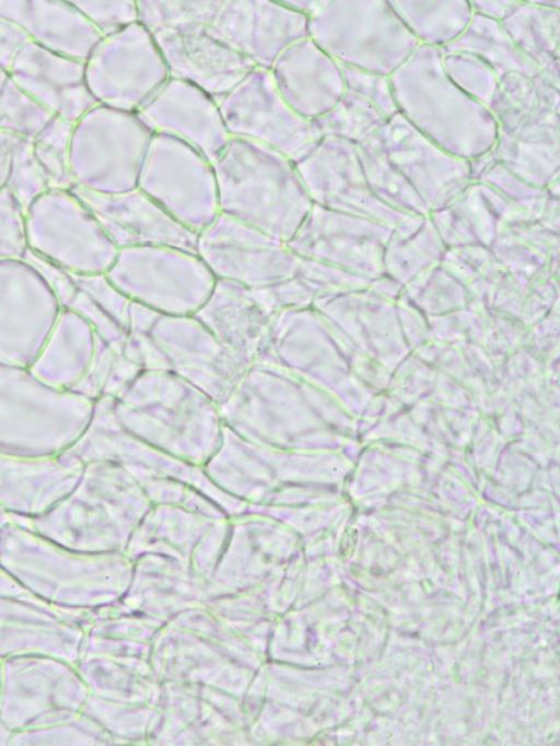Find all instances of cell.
Wrapping results in <instances>:
<instances>
[{
    "instance_id": "obj_1",
    "label": "cell",
    "mask_w": 560,
    "mask_h": 746,
    "mask_svg": "<svg viewBox=\"0 0 560 746\" xmlns=\"http://www.w3.org/2000/svg\"><path fill=\"white\" fill-rule=\"evenodd\" d=\"M212 165L220 213L280 241L295 234L313 206L295 163L271 148L231 138Z\"/></svg>"
},
{
    "instance_id": "obj_2",
    "label": "cell",
    "mask_w": 560,
    "mask_h": 746,
    "mask_svg": "<svg viewBox=\"0 0 560 746\" xmlns=\"http://www.w3.org/2000/svg\"><path fill=\"white\" fill-rule=\"evenodd\" d=\"M132 305L126 351L139 366L174 368L176 376L211 397L230 395L246 366L194 315H163Z\"/></svg>"
},
{
    "instance_id": "obj_3",
    "label": "cell",
    "mask_w": 560,
    "mask_h": 746,
    "mask_svg": "<svg viewBox=\"0 0 560 746\" xmlns=\"http://www.w3.org/2000/svg\"><path fill=\"white\" fill-rule=\"evenodd\" d=\"M94 401L52 387L27 368L0 364V453L51 456L82 434Z\"/></svg>"
},
{
    "instance_id": "obj_4",
    "label": "cell",
    "mask_w": 560,
    "mask_h": 746,
    "mask_svg": "<svg viewBox=\"0 0 560 746\" xmlns=\"http://www.w3.org/2000/svg\"><path fill=\"white\" fill-rule=\"evenodd\" d=\"M105 275L132 302L175 316L194 315L217 280L196 253L168 246L119 249Z\"/></svg>"
},
{
    "instance_id": "obj_5",
    "label": "cell",
    "mask_w": 560,
    "mask_h": 746,
    "mask_svg": "<svg viewBox=\"0 0 560 746\" xmlns=\"http://www.w3.org/2000/svg\"><path fill=\"white\" fill-rule=\"evenodd\" d=\"M28 250L73 275L105 273L118 249L82 200L49 189L26 210Z\"/></svg>"
},
{
    "instance_id": "obj_6",
    "label": "cell",
    "mask_w": 560,
    "mask_h": 746,
    "mask_svg": "<svg viewBox=\"0 0 560 746\" xmlns=\"http://www.w3.org/2000/svg\"><path fill=\"white\" fill-rule=\"evenodd\" d=\"M138 188L197 234L220 214L212 163L194 148L166 135L152 136Z\"/></svg>"
},
{
    "instance_id": "obj_7",
    "label": "cell",
    "mask_w": 560,
    "mask_h": 746,
    "mask_svg": "<svg viewBox=\"0 0 560 746\" xmlns=\"http://www.w3.org/2000/svg\"><path fill=\"white\" fill-rule=\"evenodd\" d=\"M217 103L231 138L266 145L294 163L323 137L284 102L268 69L255 68Z\"/></svg>"
},
{
    "instance_id": "obj_8",
    "label": "cell",
    "mask_w": 560,
    "mask_h": 746,
    "mask_svg": "<svg viewBox=\"0 0 560 746\" xmlns=\"http://www.w3.org/2000/svg\"><path fill=\"white\" fill-rule=\"evenodd\" d=\"M196 253L215 279L256 291L289 279L302 261L287 242L221 213L198 233Z\"/></svg>"
},
{
    "instance_id": "obj_9",
    "label": "cell",
    "mask_w": 560,
    "mask_h": 746,
    "mask_svg": "<svg viewBox=\"0 0 560 746\" xmlns=\"http://www.w3.org/2000/svg\"><path fill=\"white\" fill-rule=\"evenodd\" d=\"M168 79L162 54L140 22L103 37L89 67L95 98L129 113L139 110Z\"/></svg>"
},
{
    "instance_id": "obj_10",
    "label": "cell",
    "mask_w": 560,
    "mask_h": 746,
    "mask_svg": "<svg viewBox=\"0 0 560 746\" xmlns=\"http://www.w3.org/2000/svg\"><path fill=\"white\" fill-rule=\"evenodd\" d=\"M88 151L74 160V186L97 194H118L138 187L153 133L135 113L107 106L89 116Z\"/></svg>"
},
{
    "instance_id": "obj_11",
    "label": "cell",
    "mask_w": 560,
    "mask_h": 746,
    "mask_svg": "<svg viewBox=\"0 0 560 746\" xmlns=\"http://www.w3.org/2000/svg\"><path fill=\"white\" fill-rule=\"evenodd\" d=\"M62 307L39 270L0 259V364L30 368Z\"/></svg>"
},
{
    "instance_id": "obj_12",
    "label": "cell",
    "mask_w": 560,
    "mask_h": 746,
    "mask_svg": "<svg viewBox=\"0 0 560 746\" xmlns=\"http://www.w3.org/2000/svg\"><path fill=\"white\" fill-rule=\"evenodd\" d=\"M208 33L256 68L270 69L293 43L307 37V16L272 0H220Z\"/></svg>"
},
{
    "instance_id": "obj_13",
    "label": "cell",
    "mask_w": 560,
    "mask_h": 746,
    "mask_svg": "<svg viewBox=\"0 0 560 746\" xmlns=\"http://www.w3.org/2000/svg\"><path fill=\"white\" fill-rule=\"evenodd\" d=\"M172 79L188 82L215 102L256 67L212 37L206 25L183 22L152 33Z\"/></svg>"
},
{
    "instance_id": "obj_14",
    "label": "cell",
    "mask_w": 560,
    "mask_h": 746,
    "mask_svg": "<svg viewBox=\"0 0 560 746\" xmlns=\"http://www.w3.org/2000/svg\"><path fill=\"white\" fill-rule=\"evenodd\" d=\"M71 190L118 250L168 246L196 253L198 234L177 222L138 187L118 194H97L75 186Z\"/></svg>"
},
{
    "instance_id": "obj_15",
    "label": "cell",
    "mask_w": 560,
    "mask_h": 746,
    "mask_svg": "<svg viewBox=\"0 0 560 746\" xmlns=\"http://www.w3.org/2000/svg\"><path fill=\"white\" fill-rule=\"evenodd\" d=\"M135 114L153 135L178 139L211 163L231 140L218 103L182 80L170 78Z\"/></svg>"
},
{
    "instance_id": "obj_16",
    "label": "cell",
    "mask_w": 560,
    "mask_h": 746,
    "mask_svg": "<svg viewBox=\"0 0 560 746\" xmlns=\"http://www.w3.org/2000/svg\"><path fill=\"white\" fill-rule=\"evenodd\" d=\"M83 468L65 452L51 456L0 453V504L8 513L42 516L71 492Z\"/></svg>"
},
{
    "instance_id": "obj_17",
    "label": "cell",
    "mask_w": 560,
    "mask_h": 746,
    "mask_svg": "<svg viewBox=\"0 0 560 746\" xmlns=\"http://www.w3.org/2000/svg\"><path fill=\"white\" fill-rule=\"evenodd\" d=\"M194 316L243 365L259 359L266 347L275 314L258 299L254 290L228 280L217 279Z\"/></svg>"
},
{
    "instance_id": "obj_18",
    "label": "cell",
    "mask_w": 560,
    "mask_h": 746,
    "mask_svg": "<svg viewBox=\"0 0 560 746\" xmlns=\"http://www.w3.org/2000/svg\"><path fill=\"white\" fill-rule=\"evenodd\" d=\"M284 102L300 117L316 121L339 97V74L332 58L308 36L287 47L269 69Z\"/></svg>"
},
{
    "instance_id": "obj_19",
    "label": "cell",
    "mask_w": 560,
    "mask_h": 746,
    "mask_svg": "<svg viewBox=\"0 0 560 746\" xmlns=\"http://www.w3.org/2000/svg\"><path fill=\"white\" fill-rule=\"evenodd\" d=\"M97 336L80 314L62 308L28 370L44 383L72 391L93 359Z\"/></svg>"
},
{
    "instance_id": "obj_20",
    "label": "cell",
    "mask_w": 560,
    "mask_h": 746,
    "mask_svg": "<svg viewBox=\"0 0 560 746\" xmlns=\"http://www.w3.org/2000/svg\"><path fill=\"white\" fill-rule=\"evenodd\" d=\"M72 275L74 287L61 303L84 317L97 337L122 352L130 333L133 302L105 273Z\"/></svg>"
},
{
    "instance_id": "obj_21",
    "label": "cell",
    "mask_w": 560,
    "mask_h": 746,
    "mask_svg": "<svg viewBox=\"0 0 560 746\" xmlns=\"http://www.w3.org/2000/svg\"><path fill=\"white\" fill-rule=\"evenodd\" d=\"M139 22L152 34L183 22L210 23L220 0H138Z\"/></svg>"
},
{
    "instance_id": "obj_22",
    "label": "cell",
    "mask_w": 560,
    "mask_h": 746,
    "mask_svg": "<svg viewBox=\"0 0 560 746\" xmlns=\"http://www.w3.org/2000/svg\"><path fill=\"white\" fill-rule=\"evenodd\" d=\"M27 250L25 211L4 187L0 189V259H22Z\"/></svg>"
},
{
    "instance_id": "obj_23",
    "label": "cell",
    "mask_w": 560,
    "mask_h": 746,
    "mask_svg": "<svg viewBox=\"0 0 560 746\" xmlns=\"http://www.w3.org/2000/svg\"><path fill=\"white\" fill-rule=\"evenodd\" d=\"M88 14L92 24L103 37L110 36L139 22L137 1H101L91 2Z\"/></svg>"
},
{
    "instance_id": "obj_24",
    "label": "cell",
    "mask_w": 560,
    "mask_h": 746,
    "mask_svg": "<svg viewBox=\"0 0 560 746\" xmlns=\"http://www.w3.org/2000/svg\"><path fill=\"white\" fill-rule=\"evenodd\" d=\"M285 7L291 10L308 16L317 7L318 1H305V0H280Z\"/></svg>"
},
{
    "instance_id": "obj_25",
    "label": "cell",
    "mask_w": 560,
    "mask_h": 746,
    "mask_svg": "<svg viewBox=\"0 0 560 746\" xmlns=\"http://www.w3.org/2000/svg\"><path fill=\"white\" fill-rule=\"evenodd\" d=\"M5 514H8V512L0 504V531L8 525L4 524Z\"/></svg>"
}]
</instances>
